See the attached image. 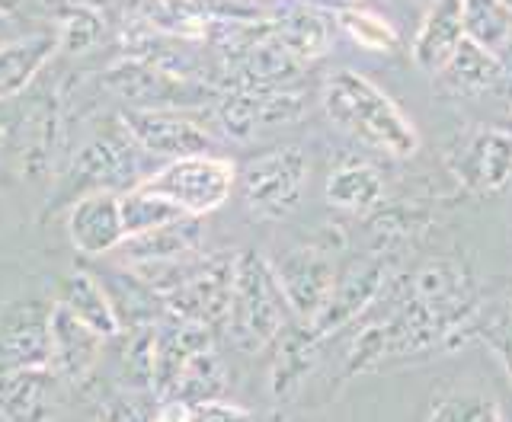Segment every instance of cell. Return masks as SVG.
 Wrapping results in <instances>:
<instances>
[{
	"instance_id": "obj_7",
	"label": "cell",
	"mask_w": 512,
	"mask_h": 422,
	"mask_svg": "<svg viewBox=\"0 0 512 422\" xmlns=\"http://www.w3.org/2000/svg\"><path fill=\"white\" fill-rule=\"evenodd\" d=\"M103 84L119 96L128 109H186L199 106L215 87L199 80H183L144 58H125L103 74Z\"/></svg>"
},
{
	"instance_id": "obj_12",
	"label": "cell",
	"mask_w": 512,
	"mask_h": 422,
	"mask_svg": "<svg viewBox=\"0 0 512 422\" xmlns=\"http://www.w3.org/2000/svg\"><path fill=\"white\" fill-rule=\"evenodd\" d=\"M384 279H388V263H384L381 253H368V256H356L352 263L336 272V282H333V291L324 304V311H320L311 327L317 336H330L336 330H343L346 323L356 320L362 311L375 304V298L381 295L384 288Z\"/></svg>"
},
{
	"instance_id": "obj_8",
	"label": "cell",
	"mask_w": 512,
	"mask_h": 422,
	"mask_svg": "<svg viewBox=\"0 0 512 422\" xmlns=\"http://www.w3.org/2000/svg\"><path fill=\"white\" fill-rule=\"evenodd\" d=\"M269 263L288 307H292V317L311 323L324 311L336 282L333 247H327V243H301V247L285 250L279 259H269Z\"/></svg>"
},
{
	"instance_id": "obj_17",
	"label": "cell",
	"mask_w": 512,
	"mask_h": 422,
	"mask_svg": "<svg viewBox=\"0 0 512 422\" xmlns=\"http://www.w3.org/2000/svg\"><path fill=\"white\" fill-rule=\"evenodd\" d=\"M58 52V29H32L0 45V103L16 100Z\"/></svg>"
},
{
	"instance_id": "obj_9",
	"label": "cell",
	"mask_w": 512,
	"mask_h": 422,
	"mask_svg": "<svg viewBox=\"0 0 512 422\" xmlns=\"http://www.w3.org/2000/svg\"><path fill=\"white\" fill-rule=\"evenodd\" d=\"M122 128L138 148L157 160H180L192 154H212V132L183 109H125Z\"/></svg>"
},
{
	"instance_id": "obj_33",
	"label": "cell",
	"mask_w": 512,
	"mask_h": 422,
	"mask_svg": "<svg viewBox=\"0 0 512 422\" xmlns=\"http://www.w3.org/2000/svg\"><path fill=\"white\" fill-rule=\"evenodd\" d=\"M154 422H256L244 407L224 400H208V403H180V400H164L157 403V419Z\"/></svg>"
},
{
	"instance_id": "obj_28",
	"label": "cell",
	"mask_w": 512,
	"mask_h": 422,
	"mask_svg": "<svg viewBox=\"0 0 512 422\" xmlns=\"http://www.w3.org/2000/svg\"><path fill=\"white\" fill-rule=\"evenodd\" d=\"M224 391H228V368H224V362L212 349H205L186 362V368L180 371V378H176L167 400L208 403V400H221Z\"/></svg>"
},
{
	"instance_id": "obj_37",
	"label": "cell",
	"mask_w": 512,
	"mask_h": 422,
	"mask_svg": "<svg viewBox=\"0 0 512 422\" xmlns=\"http://www.w3.org/2000/svg\"><path fill=\"white\" fill-rule=\"evenodd\" d=\"M298 4H304V7H314V10H324V13H330V16H340V13H346V10H356L362 0H298Z\"/></svg>"
},
{
	"instance_id": "obj_39",
	"label": "cell",
	"mask_w": 512,
	"mask_h": 422,
	"mask_svg": "<svg viewBox=\"0 0 512 422\" xmlns=\"http://www.w3.org/2000/svg\"><path fill=\"white\" fill-rule=\"evenodd\" d=\"M23 7V0H0V13H16V10H20Z\"/></svg>"
},
{
	"instance_id": "obj_43",
	"label": "cell",
	"mask_w": 512,
	"mask_h": 422,
	"mask_svg": "<svg viewBox=\"0 0 512 422\" xmlns=\"http://www.w3.org/2000/svg\"><path fill=\"white\" fill-rule=\"evenodd\" d=\"M509 116H512V100H509Z\"/></svg>"
},
{
	"instance_id": "obj_30",
	"label": "cell",
	"mask_w": 512,
	"mask_h": 422,
	"mask_svg": "<svg viewBox=\"0 0 512 422\" xmlns=\"http://www.w3.org/2000/svg\"><path fill=\"white\" fill-rule=\"evenodd\" d=\"M119 208H122V227L125 237H135L144 231H154V227H164L170 221L186 218V211L180 205H173L170 199L157 196L144 183L119 192Z\"/></svg>"
},
{
	"instance_id": "obj_41",
	"label": "cell",
	"mask_w": 512,
	"mask_h": 422,
	"mask_svg": "<svg viewBox=\"0 0 512 422\" xmlns=\"http://www.w3.org/2000/svg\"><path fill=\"white\" fill-rule=\"evenodd\" d=\"M0 154H4V128H0Z\"/></svg>"
},
{
	"instance_id": "obj_4",
	"label": "cell",
	"mask_w": 512,
	"mask_h": 422,
	"mask_svg": "<svg viewBox=\"0 0 512 422\" xmlns=\"http://www.w3.org/2000/svg\"><path fill=\"white\" fill-rule=\"evenodd\" d=\"M311 164L301 148L285 144L260 157L247 160L237 170V189L253 218L282 221L298 208L304 189H308Z\"/></svg>"
},
{
	"instance_id": "obj_14",
	"label": "cell",
	"mask_w": 512,
	"mask_h": 422,
	"mask_svg": "<svg viewBox=\"0 0 512 422\" xmlns=\"http://www.w3.org/2000/svg\"><path fill=\"white\" fill-rule=\"evenodd\" d=\"M106 339L77 320L64 304H52V346H48V368L64 384H84L103 359Z\"/></svg>"
},
{
	"instance_id": "obj_15",
	"label": "cell",
	"mask_w": 512,
	"mask_h": 422,
	"mask_svg": "<svg viewBox=\"0 0 512 422\" xmlns=\"http://www.w3.org/2000/svg\"><path fill=\"white\" fill-rule=\"evenodd\" d=\"M205 349H212V330L208 327L176 320L170 314L160 317L154 323V343H151V394L164 403L186 362Z\"/></svg>"
},
{
	"instance_id": "obj_21",
	"label": "cell",
	"mask_w": 512,
	"mask_h": 422,
	"mask_svg": "<svg viewBox=\"0 0 512 422\" xmlns=\"http://www.w3.org/2000/svg\"><path fill=\"white\" fill-rule=\"evenodd\" d=\"M311 323L304 320H292L288 327L276 336V359H272V368H269V391L272 397L279 400H288L292 394L301 391L304 378L311 375L314 365H317V346H320Z\"/></svg>"
},
{
	"instance_id": "obj_27",
	"label": "cell",
	"mask_w": 512,
	"mask_h": 422,
	"mask_svg": "<svg viewBox=\"0 0 512 422\" xmlns=\"http://www.w3.org/2000/svg\"><path fill=\"white\" fill-rule=\"evenodd\" d=\"M384 199V180L372 164L349 160L327 180V202L349 215H372Z\"/></svg>"
},
{
	"instance_id": "obj_29",
	"label": "cell",
	"mask_w": 512,
	"mask_h": 422,
	"mask_svg": "<svg viewBox=\"0 0 512 422\" xmlns=\"http://www.w3.org/2000/svg\"><path fill=\"white\" fill-rule=\"evenodd\" d=\"M461 23L464 36L493 55H503L512 36V7H506L503 0H461Z\"/></svg>"
},
{
	"instance_id": "obj_18",
	"label": "cell",
	"mask_w": 512,
	"mask_h": 422,
	"mask_svg": "<svg viewBox=\"0 0 512 422\" xmlns=\"http://www.w3.org/2000/svg\"><path fill=\"white\" fill-rule=\"evenodd\" d=\"M509 80L506 64L500 55L487 52L484 45H477L474 39L464 36L461 45L455 48V55L445 61V68L436 74V84L448 96H477L490 93L496 87H503Z\"/></svg>"
},
{
	"instance_id": "obj_2",
	"label": "cell",
	"mask_w": 512,
	"mask_h": 422,
	"mask_svg": "<svg viewBox=\"0 0 512 422\" xmlns=\"http://www.w3.org/2000/svg\"><path fill=\"white\" fill-rule=\"evenodd\" d=\"M234 266L237 253H208V256H183L173 263H151V266H128L148 282L164 311L176 320L199 323V327L218 330L228 320L231 288H234Z\"/></svg>"
},
{
	"instance_id": "obj_38",
	"label": "cell",
	"mask_w": 512,
	"mask_h": 422,
	"mask_svg": "<svg viewBox=\"0 0 512 422\" xmlns=\"http://www.w3.org/2000/svg\"><path fill=\"white\" fill-rule=\"evenodd\" d=\"M42 4L55 7V10H61V13H68V10H74V7H80V4H93V0H42Z\"/></svg>"
},
{
	"instance_id": "obj_20",
	"label": "cell",
	"mask_w": 512,
	"mask_h": 422,
	"mask_svg": "<svg viewBox=\"0 0 512 422\" xmlns=\"http://www.w3.org/2000/svg\"><path fill=\"white\" fill-rule=\"evenodd\" d=\"M205 240V224L196 215H186L180 221H170L164 227H154V231H144L135 237L122 240V259L128 266H151V263H173V259H183L199 253Z\"/></svg>"
},
{
	"instance_id": "obj_10",
	"label": "cell",
	"mask_w": 512,
	"mask_h": 422,
	"mask_svg": "<svg viewBox=\"0 0 512 422\" xmlns=\"http://www.w3.org/2000/svg\"><path fill=\"white\" fill-rule=\"evenodd\" d=\"M304 112V96L292 87L285 90H224L215 100V125L224 138L250 141L256 132L288 125Z\"/></svg>"
},
{
	"instance_id": "obj_31",
	"label": "cell",
	"mask_w": 512,
	"mask_h": 422,
	"mask_svg": "<svg viewBox=\"0 0 512 422\" xmlns=\"http://www.w3.org/2000/svg\"><path fill=\"white\" fill-rule=\"evenodd\" d=\"M336 23H340L352 36V42H356L359 48H365V52L391 55V52H397V45H400L397 29L384 20V16H378L372 10H362V7L346 10V13L336 16Z\"/></svg>"
},
{
	"instance_id": "obj_23",
	"label": "cell",
	"mask_w": 512,
	"mask_h": 422,
	"mask_svg": "<svg viewBox=\"0 0 512 422\" xmlns=\"http://www.w3.org/2000/svg\"><path fill=\"white\" fill-rule=\"evenodd\" d=\"M58 304L68 307L77 320H84L87 327L96 330L103 339H116L122 333L119 317L112 311V301L106 295L103 282L84 269H74L58 282Z\"/></svg>"
},
{
	"instance_id": "obj_35",
	"label": "cell",
	"mask_w": 512,
	"mask_h": 422,
	"mask_svg": "<svg viewBox=\"0 0 512 422\" xmlns=\"http://www.w3.org/2000/svg\"><path fill=\"white\" fill-rule=\"evenodd\" d=\"M157 397L151 391H132L109 397L100 407V422H154L157 419Z\"/></svg>"
},
{
	"instance_id": "obj_13",
	"label": "cell",
	"mask_w": 512,
	"mask_h": 422,
	"mask_svg": "<svg viewBox=\"0 0 512 422\" xmlns=\"http://www.w3.org/2000/svg\"><path fill=\"white\" fill-rule=\"evenodd\" d=\"M448 167L468 189H503L512 180V135L503 128H480L448 154Z\"/></svg>"
},
{
	"instance_id": "obj_25",
	"label": "cell",
	"mask_w": 512,
	"mask_h": 422,
	"mask_svg": "<svg viewBox=\"0 0 512 422\" xmlns=\"http://www.w3.org/2000/svg\"><path fill=\"white\" fill-rule=\"evenodd\" d=\"M272 32L282 39V45L292 52L298 61H314L320 55H327V48L333 45V16L324 10H314V7H304L295 4L282 10V16L272 20Z\"/></svg>"
},
{
	"instance_id": "obj_32",
	"label": "cell",
	"mask_w": 512,
	"mask_h": 422,
	"mask_svg": "<svg viewBox=\"0 0 512 422\" xmlns=\"http://www.w3.org/2000/svg\"><path fill=\"white\" fill-rule=\"evenodd\" d=\"M103 13L93 4H80L68 13H61V26H58V52H71L80 55L93 48L103 36Z\"/></svg>"
},
{
	"instance_id": "obj_36",
	"label": "cell",
	"mask_w": 512,
	"mask_h": 422,
	"mask_svg": "<svg viewBox=\"0 0 512 422\" xmlns=\"http://www.w3.org/2000/svg\"><path fill=\"white\" fill-rule=\"evenodd\" d=\"M429 422H500V407L484 397H452L439 403Z\"/></svg>"
},
{
	"instance_id": "obj_1",
	"label": "cell",
	"mask_w": 512,
	"mask_h": 422,
	"mask_svg": "<svg viewBox=\"0 0 512 422\" xmlns=\"http://www.w3.org/2000/svg\"><path fill=\"white\" fill-rule=\"evenodd\" d=\"M324 112L343 135L388 157H413L420 132L375 80L356 71H336L324 84Z\"/></svg>"
},
{
	"instance_id": "obj_40",
	"label": "cell",
	"mask_w": 512,
	"mask_h": 422,
	"mask_svg": "<svg viewBox=\"0 0 512 422\" xmlns=\"http://www.w3.org/2000/svg\"><path fill=\"white\" fill-rule=\"evenodd\" d=\"M500 61L506 64V71L512 74V36H509V42H506V48H503V55H500Z\"/></svg>"
},
{
	"instance_id": "obj_22",
	"label": "cell",
	"mask_w": 512,
	"mask_h": 422,
	"mask_svg": "<svg viewBox=\"0 0 512 422\" xmlns=\"http://www.w3.org/2000/svg\"><path fill=\"white\" fill-rule=\"evenodd\" d=\"M52 368H23L0 375V416L7 422H48L55 410Z\"/></svg>"
},
{
	"instance_id": "obj_26",
	"label": "cell",
	"mask_w": 512,
	"mask_h": 422,
	"mask_svg": "<svg viewBox=\"0 0 512 422\" xmlns=\"http://www.w3.org/2000/svg\"><path fill=\"white\" fill-rule=\"evenodd\" d=\"M52 103L39 100L20 122V173L32 176V180L45 176L55 164L61 119H58V106Z\"/></svg>"
},
{
	"instance_id": "obj_11",
	"label": "cell",
	"mask_w": 512,
	"mask_h": 422,
	"mask_svg": "<svg viewBox=\"0 0 512 422\" xmlns=\"http://www.w3.org/2000/svg\"><path fill=\"white\" fill-rule=\"evenodd\" d=\"M52 346V304L16 298L0 307V375L23 368H48Z\"/></svg>"
},
{
	"instance_id": "obj_42",
	"label": "cell",
	"mask_w": 512,
	"mask_h": 422,
	"mask_svg": "<svg viewBox=\"0 0 512 422\" xmlns=\"http://www.w3.org/2000/svg\"><path fill=\"white\" fill-rule=\"evenodd\" d=\"M503 4H506V7H512V0H503Z\"/></svg>"
},
{
	"instance_id": "obj_34",
	"label": "cell",
	"mask_w": 512,
	"mask_h": 422,
	"mask_svg": "<svg viewBox=\"0 0 512 422\" xmlns=\"http://www.w3.org/2000/svg\"><path fill=\"white\" fill-rule=\"evenodd\" d=\"M416 218L410 215V211L404 208H388L384 211L381 205L372 211V221H368V237H372V250L375 253H388L394 247H400V243H407L413 234H416Z\"/></svg>"
},
{
	"instance_id": "obj_24",
	"label": "cell",
	"mask_w": 512,
	"mask_h": 422,
	"mask_svg": "<svg viewBox=\"0 0 512 422\" xmlns=\"http://www.w3.org/2000/svg\"><path fill=\"white\" fill-rule=\"evenodd\" d=\"M100 282H103L106 295L112 301V311H116L122 330L154 327V323L167 314L160 295L141 279L135 269H116V272H109L106 279H100Z\"/></svg>"
},
{
	"instance_id": "obj_16",
	"label": "cell",
	"mask_w": 512,
	"mask_h": 422,
	"mask_svg": "<svg viewBox=\"0 0 512 422\" xmlns=\"http://www.w3.org/2000/svg\"><path fill=\"white\" fill-rule=\"evenodd\" d=\"M68 237L71 247L84 256H106L116 253L125 240L119 192H87L68 211Z\"/></svg>"
},
{
	"instance_id": "obj_19",
	"label": "cell",
	"mask_w": 512,
	"mask_h": 422,
	"mask_svg": "<svg viewBox=\"0 0 512 422\" xmlns=\"http://www.w3.org/2000/svg\"><path fill=\"white\" fill-rule=\"evenodd\" d=\"M461 39H464L461 0H432L420 20V29L413 36L410 58L420 71L439 74L445 68V61L455 55Z\"/></svg>"
},
{
	"instance_id": "obj_6",
	"label": "cell",
	"mask_w": 512,
	"mask_h": 422,
	"mask_svg": "<svg viewBox=\"0 0 512 422\" xmlns=\"http://www.w3.org/2000/svg\"><path fill=\"white\" fill-rule=\"evenodd\" d=\"M141 183L157 192V196L180 205L186 215L205 218L231 199L237 186V167L228 157L218 154H192L180 160H167L164 167L144 176Z\"/></svg>"
},
{
	"instance_id": "obj_3",
	"label": "cell",
	"mask_w": 512,
	"mask_h": 422,
	"mask_svg": "<svg viewBox=\"0 0 512 422\" xmlns=\"http://www.w3.org/2000/svg\"><path fill=\"white\" fill-rule=\"evenodd\" d=\"M292 307H288L272 263L256 250L237 253L234 266V288L231 307L224 330L237 352L253 355L276 343V336L292 323Z\"/></svg>"
},
{
	"instance_id": "obj_5",
	"label": "cell",
	"mask_w": 512,
	"mask_h": 422,
	"mask_svg": "<svg viewBox=\"0 0 512 422\" xmlns=\"http://www.w3.org/2000/svg\"><path fill=\"white\" fill-rule=\"evenodd\" d=\"M141 157H144V151L132 141V135L125 132L122 122L112 125V128H106V132L93 135L84 148L77 151L58 196L77 202L80 196H87V192H100V189L125 192V189H132L144 180Z\"/></svg>"
}]
</instances>
